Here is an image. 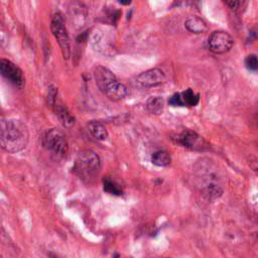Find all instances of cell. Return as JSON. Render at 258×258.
Instances as JSON below:
<instances>
[{"label": "cell", "mask_w": 258, "mask_h": 258, "mask_svg": "<svg viewBox=\"0 0 258 258\" xmlns=\"http://www.w3.org/2000/svg\"><path fill=\"white\" fill-rule=\"evenodd\" d=\"M0 72H1V75L13 86H15L16 88L21 89L24 86L25 79L21 69L11 61L1 59V61H0Z\"/></svg>", "instance_id": "8"}, {"label": "cell", "mask_w": 258, "mask_h": 258, "mask_svg": "<svg viewBox=\"0 0 258 258\" xmlns=\"http://www.w3.org/2000/svg\"><path fill=\"white\" fill-rule=\"evenodd\" d=\"M28 140V128L21 120H2L0 129V142L5 151L8 153H17L25 149Z\"/></svg>", "instance_id": "2"}, {"label": "cell", "mask_w": 258, "mask_h": 258, "mask_svg": "<svg viewBox=\"0 0 258 258\" xmlns=\"http://www.w3.org/2000/svg\"><path fill=\"white\" fill-rule=\"evenodd\" d=\"M151 162L156 166H167L171 162V157L167 151L158 150L151 155Z\"/></svg>", "instance_id": "16"}, {"label": "cell", "mask_w": 258, "mask_h": 258, "mask_svg": "<svg viewBox=\"0 0 258 258\" xmlns=\"http://www.w3.org/2000/svg\"><path fill=\"white\" fill-rule=\"evenodd\" d=\"M178 142L195 151H206L210 149V144L208 141L203 136L192 130H185L182 132L178 137Z\"/></svg>", "instance_id": "9"}, {"label": "cell", "mask_w": 258, "mask_h": 258, "mask_svg": "<svg viewBox=\"0 0 258 258\" xmlns=\"http://www.w3.org/2000/svg\"><path fill=\"white\" fill-rule=\"evenodd\" d=\"M224 3L234 12H241L245 6L247 5V2L245 1H236V0H230V1H224Z\"/></svg>", "instance_id": "19"}, {"label": "cell", "mask_w": 258, "mask_h": 258, "mask_svg": "<svg viewBox=\"0 0 258 258\" xmlns=\"http://www.w3.org/2000/svg\"><path fill=\"white\" fill-rule=\"evenodd\" d=\"M256 124H257V127H258V114L256 116Z\"/></svg>", "instance_id": "24"}, {"label": "cell", "mask_w": 258, "mask_h": 258, "mask_svg": "<svg viewBox=\"0 0 258 258\" xmlns=\"http://www.w3.org/2000/svg\"><path fill=\"white\" fill-rule=\"evenodd\" d=\"M234 45L233 37L226 31L216 30L211 33L208 39V47L210 51L216 55L228 53Z\"/></svg>", "instance_id": "7"}, {"label": "cell", "mask_w": 258, "mask_h": 258, "mask_svg": "<svg viewBox=\"0 0 258 258\" xmlns=\"http://www.w3.org/2000/svg\"><path fill=\"white\" fill-rule=\"evenodd\" d=\"M165 82V76L159 69H150L141 73L136 78V83L141 88H152Z\"/></svg>", "instance_id": "11"}, {"label": "cell", "mask_w": 258, "mask_h": 258, "mask_svg": "<svg viewBox=\"0 0 258 258\" xmlns=\"http://www.w3.org/2000/svg\"><path fill=\"white\" fill-rule=\"evenodd\" d=\"M87 127H88V131L95 139H97L99 141H103V140L107 139V137H108L107 128L100 121H95V120L90 121L88 123Z\"/></svg>", "instance_id": "13"}, {"label": "cell", "mask_w": 258, "mask_h": 258, "mask_svg": "<svg viewBox=\"0 0 258 258\" xmlns=\"http://www.w3.org/2000/svg\"><path fill=\"white\" fill-rule=\"evenodd\" d=\"M181 94H182V98L185 106L194 107V106H197L200 102V94L195 93L192 89H188L182 92Z\"/></svg>", "instance_id": "18"}, {"label": "cell", "mask_w": 258, "mask_h": 258, "mask_svg": "<svg viewBox=\"0 0 258 258\" xmlns=\"http://www.w3.org/2000/svg\"><path fill=\"white\" fill-rule=\"evenodd\" d=\"M195 177L201 194L207 200H216L224 192L223 177L218 166L209 158H202L195 164Z\"/></svg>", "instance_id": "1"}, {"label": "cell", "mask_w": 258, "mask_h": 258, "mask_svg": "<svg viewBox=\"0 0 258 258\" xmlns=\"http://www.w3.org/2000/svg\"><path fill=\"white\" fill-rule=\"evenodd\" d=\"M251 167H252L253 170L255 171V174L258 176V160L251 161Z\"/></svg>", "instance_id": "23"}, {"label": "cell", "mask_w": 258, "mask_h": 258, "mask_svg": "<svg viewBox=\"0 0 258 258\" xmlns=\"http://www.w3.org/2000/svg\"><path fill=\"white\" fill-rule=\"evenodd\" d=\"M94 79L98 89L111 101H121L128 95L126 86L108 68L98 66L94 70Z\"/></svg>", "instance_id": "3"}, {"label": "cell", "mask_w": 258, "mask_h": 258, "mask_svg": "<svg viewBox=\"0 0 258 258\" xmlns=\"http://www.w3.org/2000/svg\"><path fill=\"white\" fill-rule=\"evenodd\" d=\"M245 67L252 72L258 71V58L255 55H249L245 59Z\"/></svg>", "instance_id": "20"}, {"label": "cell", "mask_w": 258, "mask_h": 258, "mask_svg": "<svg viewBox=\"0 0 258 258\" xmlns=\"http://www.w3.org/2000/svg\"><path fill=\"white\" fill-rule=\"evenodd\" d=\"M41 144L46 150L58 157H65L69 151V144L64 133L56 128L49 129L41 137Z\"/></svg>", "instance_id": "5"}, {"label": "cell", "mask_w": 258, "mask_h": 258, "mask_svg": "<svg viewBox=\"0 0 258 258\" xmlns=\"http://www.w3.org/2000/svg\"><path fill=\"white\" fill-rule=\"evenodd\" d=\"M186 28L195 34H201L207 31L208 25L206 21L199 16H190L185 22Z\"/></svg>", "instance_id": "14"}, {"label": "cell", "mask_w": 258, "mask_h": 258, "mask_svg": "<svg viewBox=\"0 0 258 258\" xmlns=\"http://www.w3.org/2000/svg\"><path fill=\"white\" fill-rule=\"evenodd\" d=\"M68 17L75 29H82L88 18V8L83 2L73 1L68 7Z\"/></svg>", "instance_id": "10"}, {"label": "cell", "mask_w": 258, "mask_h": 258, "mask_svg": "<svg viewBox=\"0 0 258 258\" xmlns=\"http://www.w3.org/2000/svg\"><path fill=\"white\" fill-rule=\"evenodd\" d=\"M168 104L170 106H174V107H185L184 102H183V98H182V94L181 93L174 94L173 96L169 98Z\"/></svg>", "instance_id": "21"}, {"label": "cell", "mask_w": 258, "mask_h": 258, "mask_svg": "<svg viewBox=\"0 0 258 258\" xmlns=\"http://www.w3.org/2000/svg\"><path fill=\"white\" fill-rule=\"evenodd\" d=\"M101 167L100 156L91 149H84L77 154L73 171L84 183L91 184L99 176Z\"/></svg>", "instance_id": "4"}, {"label": "cell", "mask_w": 258, "mask_h": 258, "mask_svg": "<svg viewBox=\"0 0 258 258\" xmlns=\"http://www.w3.org/2000/svg\"><path fill=\"white\" fill-rule=\"evenodd\" d=\"M103 189L106 193L114 196H121L123 194L122 188L114 180L110 178H105L103 180Z\"/></svg>", "instance_id": "17"}, {"label": "cell", "mask_w": 258, "mask_h": 258, "mask_svg": "<svg viewBox=\"0 0 258 258\" xmlns=\"http://www.w3.org/2000/svg\"><path fill=\"white\" fill-rule=\"evenodd\" d=\"M52 109L55 111V114L58 116L60 122L65 127H72L75 124V117L70 113L68 108L61 103L59 100L55 103V105L52 107Z\"/></svg>", "instance_id": "12"}, {"label": "cell", "mask_w": 258, "mask_h": 258, "mask_svg": "<svg viewBox=\"0 0 258 258\" xmlns=\"http://www.w3.org/2000/svg\"><path fill=\"white\" fill-rule=\"evenodd\" d=\"M51 30L61 48L64 59L69 60L71 57V41L64 17L61 13L57 12L53 15L51 21Z\"/></svg>", "instance_id": "6"}, {"label": "cell", "mask_w": 258, "mask_h": 258, "mask_svg": "<svg viewBox=\"0 0 258 258\" xmlns=\"http://www.w3.org/2000/svg\"><path fill=\"white\" fill-rule=\"evenodd\" d=\"M163 107H164L163 99L158 96L151 97L146 102V109L150 114H154V115L161 114L163 111Z\"/></svg>", "instance_id": "15"}, {"label": "cell", "mask_w": 258, "mask_h": 258, "mask_svg": "<svg viewBox=\"0 0 258 258\" xmlns=\"http://www.w3.org/2000/svg\"><path fill=\"white\" fill-rule=\"evenodd\" d=\"M258 38V25H255V26H253L251 29H250V31H249V33H248V38H247V40H248V42L249 41H254V40H256Z\"/></svg>", "instance_id": "22"}]
</instances>
